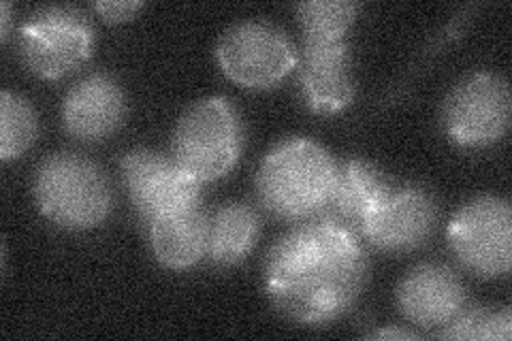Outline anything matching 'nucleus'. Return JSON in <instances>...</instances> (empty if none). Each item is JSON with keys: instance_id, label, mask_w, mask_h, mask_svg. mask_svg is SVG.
I'll return each instance as SVG.
<instances>
[{"instance_id": "obj_1", "label": "nucleus", "mask_w": 512, "mask_h": 341, "mask_svg": "<svg viewBox=\"0 0 512 341\" xmlns=\"http://www.w3.org/2000/svg\"><path fill=\"white\" fill-rule=\"evenodd\" d=\"M361 237L329 216L295 222L265 261L269 301L288 320L327 324L352 310L367 282Z\"/></svg>"}, {"instance_id": "obj_2", "label": "nucleus", "mask_w": 512, "mask_h": 341, "mask_svg": "<svg viewBox=\"0 0 512 341\" xmlns=\"http://www.w3.org/2000/svg\"><path fill=\"white\" fill-rule=\"evenodd\" d=\"M338 162L314 139L288 137L271 148L256 173L261 205L282 220L320 216L331 197Z\"/></svg>"}, {"instance_id": "obj_3", "label": "nucleus", "mask_w": 512, "mask_h": 341, "mask_svg": "<svg viewBox=\"0 0 512 341\" xmlns=\"http://www.w3.org/2000/svg\"><path fill=\"white\" fill-rule=\"evenodd\" d=\"M32 192L41 214L64 231H92L114 209V190L105 171L75 152L43 158Z\"/></svg>"}, {"instance_id": "obj_4", "label": "nucleus", "mask_w": 512, "mask_h": 341, "mask_svg": "<svg viewBox=\"0 0 512 341\" xmlns=\"http://www.w3.org/2000/svg\"><path fill=\"white\" fill-rule=\"evenodd\" d=\"M244 150V122L224 96H205L184 109L173 131V158L201 184L227 175Z\"/></svg>"}, {"instance_id": "obj_5", "label": "nucleus", "mask_w": 512, "mask_h": 341, "mask_svg": "<svg viewBox=\"0 0 512 341\" xmlns=\"http://www.w3.org/2000/svg\"><path fill=\"white\" fill-rule=\"evenodd\" d=\"M94 43L90 18L73 5L41 7L20 28V56L41 79H60L84 67Z\"/></svg>"}, {"instance_id": "obj_6", "label": "nucleus", "mask_w": 512, "mask_h": 341, "mask_svg": "<svg viewBox=\"0 0 512 341\" xmlns=\"http://www.w3.org/2000/svg\"><path fill=\"white\" fill-rule=\"evenodd\" d=\"M446 239L463 269L478 278H506L512 265V207L495 194L463 203L446 226Z\"/></svg>"}, {"instance_id": "obj_7", "label": "nucleus", "mask_w": 512, "mask_h": 341, "mask_svg": "<svg viewBox=\"0 0 512 341\" xmlns=\"http://www.w3.org/2000/svg\"><path fill=\"white\" fill-rule=\"evenodd\" d=\"M299 52L286 32L265 20H242L227 28L216 45L222 73L250 90H267L297 67Z\"/></svg>"}, {"instance_id": "obj_8", "label": "nucleus", "mask_w": 512, "mask_h": 341, "mask_svg": "<svg viewBox=\"0 0 512 341\" xmlns=\"http://www.w3.org/2000/svg\"><path fill=\"white\" fill-rule=\"evenodd\" d=\"M510 109V88L502 75L472 73L444 99V133L459 148H489L508 133Z\"/></svg>"}, {"instance_id": "obj_9", "label": "nucleus", "mask_w": 512, "mask_h": 341, "mask_svg": "<svg viewBox=\"0 0 512 341\" xmlns=\"http://www.w3.org/2000/svg\"><path fill=\"white\" fill-rule=\"evenodd\" d=\"M120 169L128 199L146 226L158 218L201 205L203 184L173 154L137 148L124 154Z\"/></svg>"}, {"instance_id": "obj_10", "label": "nucleus", "mask_w": 512, "mask_h": 341, "mask_svg": "<svg viewBox=\"0 0 512 341\" xmlns=\"http://www.w3.org/2000/svg\"><path fill=\"white\" fill-rule=\"evenodd\" d=\"M438 218V203L427 188L393 182L363 222L359 237L382 252L404 254L425 246L436 233Z\"/></svg>"}, {"instance_id": "obj_11", "label": "nucleus", "mask_w": 512, "mask_h": 341, "mask_svg": "<svg viewBox=\"0 0 512 341\" xmlns=\"http://www.w3.org/2000/svg\"><path fill=\"white\" fill-rule=\"evenodd\" d=\"M299 88L308 109L318 116H333L355 101L352 52L346 39L303 37L299 58Z\"/></svg>"}, {"instance_id": "obj_12", "label": "nucleus", "mask_w": 512, "mask_h": 341, "mask_svg": "<svg viewBox=\"0 0 512 341\" xmlns=\"http://www.w3.org/2000/svg\"><path fill=\"white\" fill-rule=\"evenodd\" d=\"M397 307L416 327L440 331L468 307L459 273L442 263L412 267L397 286Z\"/></svg>"}, {"instance_id": "obj_13", "label": "nucleus", "mask_w": 512, "mask_h": 341, "mask_svg": "<svg viewBox=\"0 0 512 341\" xmlns=\"http://www.w3.org/2000/svg\"><path fill=\"white\" fill-rule=\"evenodd\" d=\"M126 92L109 73H92L67 92L62 101L64 131L82 141L114 135L126 120Z\"/></svg>"}, {"instance_id": "obj_14", "label": "nucleus", "mask_w": 512, "mask_h": 341, "mask_svg": "<svg viewBox=\"0 0 512 341\" xmlns=\"http://www.w3.org/2000/svg\"><path fill=\"white\" fill-rule=\"evenodd\" d=\"M391 186V177L370 160L348 158L338 162L331 197L323 216L342 222L359 235L363 222Z\"/></svg>"}, {"instance_id": "obj_15", "label": "nucleus", "mask_w": 512, "mask_h": 341, "mask_svg": "<svg viewBox=\"0 0 512 341\" xmlns=\"http://www.w3.org/2000/svg\"><path fill=\"white\" fill-rule=\"evenodd\" d=\"M207 235H210V216L201 205L148 224L152 254L171 271L199 265L207 256Z\"/></svg>"}, {"instance_id": "obj_16", "label": "nucleus", "mask_w": 512, "mask_h": 341, "mask_svg": "<svg viewBox=\"0 0 512 341\" xmlns=\"http://www.w3.org/2000/svg\"><path fill=\"white\" fill-rule=\"evenodd\" d=\"M261 233V218L239 201L220 205L210 216L207 258L218 267H233L246 261Z\"/></svg>"}, {"instance_id": "obj_17", "label": "nucleus", "mask_w": 512, "mask_h": 341, "mask_svg": "<svg viewBox=\"0 0 512 341\" xmlns=\"http://www.w3.org/2000/svg\"><path fill=\"white\" fill-rule=\"evenodd\" d=\"M37 131L39 122L32 105L11 90H3L0 94V158L9 162L24 156L37 141Z\"/></svg>"}, {"instance_id": "obj_18", "label": "nucleus", "mask_w": 512, "mask_h": 341, "mask_svg": "<svg viewBox=\"0 0 512 341\" xmlns=\"http://www.w3.org/2000/svg\"><path fill=\"white\" fill-rule=\"evenodd\" d=\"M295 9L303 37L318 39H346L359 13V5L350 0H306Z\"/></svg>"}, {"instance_id": "obj_19", "label": "nucleus", "mask_w": 512, "mask_h": 341, "mask_svg": "<svg viewBox=\"0 0 512 341\" xmlns=\"http://www.w3.org/2000/svg\"><path fill=\"white\" fill-rule=\"evenodd\" d=\"M434 337L461 341H508L512 337L510 307H502V310L466 307L451 324L434 333Z\"/></svg>"}, {"instance_id": "obj_20", "label": "nucleus", "mask_w": 512, "mask_h": 341, "mask_svg": "<svg viewBox=\"0 0 512 341\" xmlns=\"http://www.w3.org/2000/svg\"><path fill=\"white\" fill-rule=\"evenodd\" d=\"M146 7L139 0H99L94 3V11L109 24H122L137 18V13Z\"/></svg>"}, {"instance_id": "obj_21", "label": "nucleus", "mask_w": 512, "mask_h": 341, "mask_svg": "<svg viewBox=\"0 0 512 341\" xmlns=\"http://www.w3.org/2000/svg\"><path fill=\"white\" fill-rule=\"evenodd\" d=\"M11 22H13V9H11V3H5L0 5V41L7 43L9 35H11Z\"/></svg>"}, {"instance_id": "obj_22", "label": "nucleus", "mask_w": 512, "mask_h": 341, "mask_svg": "<svg viewBox=\"0 0 512 341\" xmlns=\"http://www.w3.org/2000/svg\"><path fill=\"white\" fill-rule=\"evenodd\" d=\"M419 335L412 333V331H404V329H380V331H374L367 335V339H416Z\"/></svg>"}]
</instances>
